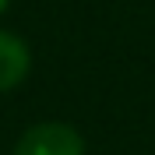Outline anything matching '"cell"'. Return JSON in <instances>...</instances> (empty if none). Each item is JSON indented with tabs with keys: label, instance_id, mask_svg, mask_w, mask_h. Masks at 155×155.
<instances>
[{
	"label": "cell",
	"instance_id": "obj_1",
	"mask_svg": "<svg viewBox=\"0 0 155 155\" xmlns=\"http://www.w3.org/2000/svg\"><path fill=\"white\" fill-rule=\"evenodd\" d=\"M14 155H85V141L71 124L46 120V124L28 127L18 137Z\"/></svg>",
	"mask_w": 155,
	"mask_h": 155
},
{
	"label": "cell",
	"instance_id": "obj_2",
	"mask_svg": "<svg viewBox=\"0 0 155 155\" xmlns=\"http://www.w3.org/2000/svg\"><path fill=\"white\" fill-rule=\"evenodd\" d=\"M28 71H32V53L25 46V39L0 28V95L18 88L28 78Z\"/></svg>",
	"mask_w": 155,
	"mask_h": 155
},
{
	"label": "cell",
	"instance_id": "obj_3",
	"mask_svg": "<svg viewBox=\"0 0 155 155\" xmlns=\"http://www.w3.org/2000/svg\"><path fill=\"white\" fill-rule=\"evenodd\" d=\"M7 4H11V0H0V14H4V11H7Z\"/></svg>",
	"mask_w": 155,
	"mask_h": 155
}]
</instances>
